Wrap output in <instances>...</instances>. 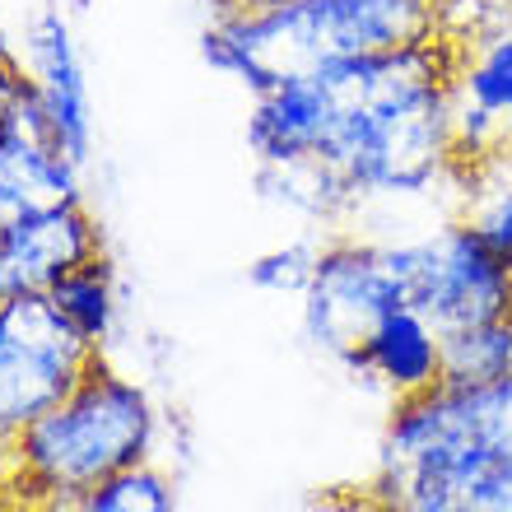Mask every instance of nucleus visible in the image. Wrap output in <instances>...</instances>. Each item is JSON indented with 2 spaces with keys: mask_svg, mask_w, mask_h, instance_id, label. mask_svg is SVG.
<instances>
[{
  "mask_svg": "<svg viewBox=\"0 0 512 512\" xmlns=\"http://www.w3.org/2000/svg\"><path fill=\"white\" fill-rule=\"evenodd\" d=\"M452 47L424 38L396 52L298 75L252 94L247 149L252 163L326 159L345 177L354 205L457 196L452 140Z\"/></svg>",
  "mask_w": 512,
  "mask_h": 512,
  "instance_id": "nucleus-1",
  "label": "nucleus"
},
{
  "mask_svg": "<svg viewBox=\"0 0 512 512\" xmlns=\"http://www.w3.org/2000/svg\"><path fill=\"white\" fill-rule=\"evenodd\" d=\"M512 471V378L489 387L438 382L396 401L382 433L373 512H489Z\"/></svg>",
  "mask_w": 512,
  "mask_h": 512,
  "instance_id": "nucleus-2",
  "label": "nucleus"
},
{
  "mask_svg": "<svg viewBox=\"0 0 512 512\" xmlns=\"http://www.w3.org/2000/svg\"><path fill=\"white\" fill-rule=\"evenodd\" d=\"M438 38V0H215L205 66L261 94L270 84Z\"/></svg>",
  "mask_w": 512,
  "mask_h": 512,
  "instance_id": "nucleus-3",
  "label": "nucleus"
},
{
  "mask_svg": "<svg viewBox=\"0 0 512 512\" xmlns=\"http://www.w3.org/2000/svg\"><path fill=\"white\" fill-rule=\"evenodd\" d=\"M154 433H159V415L145 387H135L131 378L112 373L98 359L80 378V387L28 424L5 471L47 508L149 461Z\"/></svg>",
  "mask_w": 512,
  "mask_h": 512,
  "instance_id": "nucleus-4",
  "label": "nucleus"
},
{
  "mask_svg": "<svg viewBox=\"0 0 512 512\" xmlns=\"http://www.w3.org/2000/svg\"><path fill=\"white\" fill-rule=\"evenodd\" d=\"M405 308L424 312L443 336L512 312L508 256L480 243L466 224L438 219L415 238L382 243Z\"/></svg>",
  "mask_w": 512,
  "mask_h": 512,
  "instance_id": "nucleus-5",
  "label": "nucleus"
},
{
  "mask_svg": "<svg viewBox=\"0 0 512 512\" xmlns=\"http://www.w3.org/2000/svg\"><path fill=\"white\" fill-rule=\"evenodd\" d=\"M98 350L47 294L0 298V466L38 415L80 387Z\"/></svg>",
  "mask_w": 512,
  "mask_h": 512,
  "instance_id": "nucleus-6",
  "label": "nucleus"
},
{
  "mask_svg": "<svg viewBox=\"0 0 512 512\" xmlns=\"http://www.w3.org/2000/svg\"><path fill=\"white\" fill-rule=\"evenodd\" d=\"M391 308H401V289H396L382 243L331 238L322 247V266L303 294V331L312 345L340 364H350Z\"/></svg>",
  "mask_w": 512,
  "mask_h": 512,
  "instance_id": "nucleus-7",
  "label": "nucleus"
},
{
  "mask_svg": "<svg viewBox=\"0 0 512 512\" xmlns=\"http://www.w3.org/2000/svg\"><path fill=\"white\" fill-rule=\"evenodd\" d=\"M0 205L10 219L80 205V163L56 145L47 112L28 84L0 122Z\"/></svg>",
  "mask_w": 512,
  "mask_h": 512,
  "instance_id": "nucleus-8",
  "label": "nucleus"
},
{
  "mask_svg": "<svg viewBox=\"0 0 512 512\" xmlns=\"http://www.w3.org/2000/svg\"><path fill=\"white\" fill-rule=\"evenodd\" d=\"M94 256H103V238L84 205L14 215L0 229V298L52 294L70 270Z\"/></svg>",
  "mask_w": 512,
  "mask_h": 512,
  "instance_id": "nucleus-9",
  "label": "nucleus"
},
{
  "mask_svg": "<svg viewBox=\"0 0 512 512\" xmlns=\"http://www.w3.org/2000/svg\"><path fill=\"white\" fill-rule=\"evenodd\" d=\"M28 89L47 112L56 145L84 168L94 149V103H89V75H84L70 19L56 5L38 10L28 28Z\"/></svg>",
  "mask_w": 512,
  "mask_h": 512,
  "instance_id": "nucleus-10",
  "label": "nucleus"
},
{
  "mask_svg": "<svg viewBox=\"0 0 512 512\" xmlns=\"http://www.w3.org/2000/svg\"><path fill=\"white\" fill-rule=\"evenodd\" d=\"M443 345L447 336L415 308H391L378 322V331L359 345L350 368L378 391L410 401L419 391H433L443 382Z\"/></svg>",
  "mask_w": 512,
  "mask_h": 512,
  "instance_id": "nucleus-11",
  "label": "nucleus"
},
{
  "mask_svg": "<svg viewBox=\"0 0 512 512\" xmlns=\"http://www.w3.org/2000/svg\"><path fill=\"white\" fill-rule=\"evenodd\" d=\"M256 191H261L266 205L303 219V224H322V229H336L359 210L345 177L326 159H312V154L308 159L256 163Z\"/></svg>",
  "mask_w": 512,
  "mask_h": 512,
  "instance_id": "nucleus-12",
  "label": "nucleus"
},
{
  "mask_svg": "<svg viewBox=\"0 0 512 512\" xmlns=\"http://www.w3.org/2000/svg\"><path fill=\"white\" fill-rule=\"evenodd\" d=\"M452 219L489 243L499 256H512V145L480 154L457 168Z\"/></svg>",
  "mask_w": 512,
  "mask_h": 512,
  "instance_id": "nucleus-13",
  "label": "nucleus"
},
{
  "mask_svg": "<svg viewBox=\"0 0 512 512\" xmlns=\"http://www.w3.org/2000/svg\"><path fill=\"white\" fill-rule=\"evenodd\" d=\"M47 298L94 350H103V340L117 326V275H112L108 256H94V261L75 266Z\"/></svg>",
  "mask_w": 512,
  "mask_h": 512,
  "instance_id": "nucleus-14",
  "label": "nucleus"
},
{
  "mask_svg": "<svg viewBox=\"0 0 512 512\" xmlns=\"http://www.w3.org/2000/svg\"><path fill=\"white\" fill-rule=\"evenodd\" d=\"M508 378H512V312L447 336L443 382L489 387V382H508Z\"/></svg>",
  "mask_w": 512,
  "mask_h": 512,
  "instance_id": "nucleus-15",
  "label": "nucleus"
},
{
  "mask_svg": "<svg viewBox=\"0 0 512 512\" xmlns=\"http://www.w3.org/2000/svg\"><path fill=\"white\" fill-rule=\"evenodd\" d=\"M42 512H177L173 503V485L159 466H131V471H117L108 475L103 485L84 489L75 499H56L47 503Z\"/></svg>",
  "mask_w": 512,
  "mask_h": 512,
  "instance_id": "nucleus-16",
  "label": "nucleus"
},
{
  "mask_svg": "<svg viewBox=\"0 0 512 512\" xmlns=\"http://www.w3.org/2000/svg\"><path fill=\"white\" fill-rule=\"evenodd\" d=\"M322 247L326 243H317V238H294V243H284V247H270V252H261L247 266V284L261 289V294L303 298L317 266H322Z\"/></svg>",
  "mask_w": 512,
  "mask_h": 512,
  "instance_id": "nucleus-17",
  "label": "nucleus"
},
{
  "mask_svg": "<svg viewBox=\"0 0 512 512\" xmlns=\"http://www.w3.org/2000/svg\"><path fill=\"white\" fill-rule=\"evenodd\" d=\"M512 0H438V38L447 47H471L480 38L508 33Z\"/></svg>",
  "mask_w": 512,
  "mask_h": 512,
  "instance_id": "nucleus-18",
  "label": "nucleus"
},
{
  "mask_svg": "<svg viewBox=\"0 0 512 512\" xmlns=\"http://www.w3.org/2000/svg\"><path fill=\"white\" fill-rule=\"evenodd\" d=\"M24 84H28V70L19 66V56L0 42V122H5V112L14 108V98L24 94Z\"/></svg>",
  "mask_w": 512,
  "mask_h": 512,
  "instance_id": "nucleus-19",
  "label": "nucleus"
},
{
  "mask_svg": "<svg viewBox=\"0 0 512 512\" xmlns=\"http://www.w3.org/2000/svg\"><path fill=\"white\" fill-rule=\"evenodd\" d=\"M489 512H512V471L503 475V485L494 489V503H489Z\"/></svg>",
  "mask_w": 512,
  "mask_h": 512,
  "instance_id": "nucleus-20",
  "label": "nucleus"
},
{
  "mask_svg": "<svg viewBox=\"0 0 512 512\" xmlns=\"http://www.w3.org/2000/svg\"><path fill=\"white\" fill-rule=\"evenodd\" d=\"M5 224H10V210H5V205H0V229H5Z\"/></svg>",
  "mask_w": 512,
  "mask_h": 512,
  "instance_id": "nucleus-21",
  "label": "nucleus"
},
{
  "mask_svg": "<svg viewBox=\"0 0 512 512\" xmlns=\"http://www.w3.org/2000/svg\"><path fill=\"white\" fill-rule=\"evenodd\" d=\"M247 5H266V0H247Z\"/></svg>",
  "mask_w": 512,
  "mask_h": 512,
  "instance_id": "nucleus-22",
  "label": "nucleus"
},
{
  "mask_svg": "<svg viewBox=\"0 0 512 512\" xmlns=\"http://www.w3.org/2000/svg\"><path fill=\"white\" fill-rule=\"evenodd\" d=\"M508 275H512V256H508Z\"/></svg>",
  "mask_w": 512,
  "mask_h": 512,
  "instance_id": "nucleus-23",
  "label": "nucleus"
},
{
  "mask_svg": "<svg viewBox=\"0 0 512 512\" xmlns=\"http://www.w3.org/2000/svg\"><path fill=\"white\" fill-rule=\"evenodd\" d=\"M75 5H89V0H75Z\"/></svg>",
  "mask_w": 512,
  "mask_h": 512,
  "instance_id": "nucleus-24",
  "label": "nucleus"
}]
</instances>
